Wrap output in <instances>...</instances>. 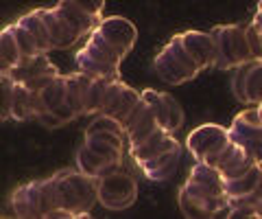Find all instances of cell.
Returning <instances> with one entry per match:
<instances>
[{
  "mask_svg": "<svg viewBox=\"0 0 262 219\" xmlns=\"http://www.w3.org/2000/svg\"><path fill=\"white\" fill-rule=\"evenodd\" d=\"M37 101H39V110L42 112L55 110L57 105H61L66 101V77L57 75L51 84L37 92ZM42 112H39V114H42Z\"/></svg>",
  "mask_w": 262,
  "mask_h": 219,
  "instance_id": "484cf974",
  "label": "cell"
},
{
  "mask_svg": "<svg viewBox=\"0 0 262 219\" xmlns=\"http://www.w3.org/2000/svg\"><path fill=\"white\" fill-rule=\"evenodd\" d=\"M153 68L158 72V77L166 84H186V81L194 79L201 72V68L196 66V62L190 57V53L186 51V46L179 39V33L170 39V42L155 55Z\"/></svg>",
  "mask_w": 262,
  "mask_h": 219,
  "instance_id": "3957f363",
  "label": "cell"
},
{
  "mask_svg": "<svg viewBox=\"0 0 262 219\" xmlns=\"http://www.w3.org/2000/svg\"><path fill=\"white\" fill-rule=\"evenodd\" d=\"M229 143H232L229 129H223L219 125H201L188 136L186 147L196 162H206V165L214 167L219 156L229 147Z\"/></svg>",
  "mask_w": 262,
  "mask_h": 219,
  "instance_id": "277c9868",
  "label": "cell"
},
{
  "mask_svg": "<svg viewBox=\"0 0 262 219\" xmlns=\"http://www.w3.org/2000/svg\"><path fill=\"white\" fill-rule=\"evenodd\" d=\"M96 31L101 33L107 42H112L114 46L118 48L122 55H127L136 44L138 31L129 20L120 18V15H114V18H105L101 20V24L96 27Z\"/></svg>",
  "mask_w": 262,
  "mask_h": 219,
  "instance_id": "9c48e42d",
  "label": "cell"
},
{
  "mask_svg": "<svg viewBox=\"0 0 262 219\" xmlns=\"http://www.w3.org/2000/svg\"><path fill=\"white\" fill-rule=\"evenodd\" d=\"M83 48L92 55V57H96L98 62L110 64V66H118L120 68V62L125 59V55H122L112 42H107V39L98 33V31H92V33H90V39H88V44Z\"/></svg>",
  "mask_w": 262,
  "mask_h": 219,
  "instance_id": "ffe728a7",
  "label": "cell"
},
{
  "mask_svg": "<svg viewBox=\"0 0 262 219\" xmlns=\"http://www.w3.org/2000/svg\"><path fill=\"white\" fill-rule=\"evenodd\" d=\"M110 81H114V79H105V77L92 79V84H90V88H88V96H85L83 116H96V114H101V108H103L105 92H107Z\"/></svg>",
  "mask_w": 262,
  "mask_h": 219,
  "instance_id": "4316f807",
  "label": "cell"
},
{
  "mask_svg": "<svg viewBox=\"0 0 262 219\" xmlns=\"http://www.w3.org/2000/svg\"><path fill=\"white\" fill-rule=\"evenodd\" d=\"M75 3L81 7V9H85L94 15H101L103 13V7H105V0H75Z\"/></svg>",
  "mask_w": 262,
  "mask_h": 219,
  "instance_id": "e575fe53",
  "label": "cell"
},
{
  "mask_svg": "<svg viewBox=\"0 0 262 219\" xmlns=\"http://www.w3.org/2000/svg\"><path fill=\"white\" fill-rule=\"evenodd\" d=\"M138 197V184L125 171H114L98 180V204L107 210H125Z\"/></svg>",
  "mask_w": 262,
  "mask_h": 219,
  "instance_id": "5b68a950",
  "label": "cell"
},
{
  "mask_svg": "<svg viewBox=\"0 0 262 219\" xmlns=\"http://www.w3.org/2000/svg\"><path fill=\"white\" fill-rule=\"evenodd\" d=\"M57 210H53L51 219H77L88 217L92 206L98 202V180L81 171H57L53 175Z\"/></svg>",
  "mask_w": 262,
  "mask_h": 219,
  "instance_id": "7a4b0ae2",
  "label": "cell"
},
{
  "mask_svg": "<svg viewBox=\"0 0 262 219\" xmlns=\"http://www.w3.org/2000/svg\"><path fill=\"white\" fill-rule=\"evenodd\" d=\"M179 153H182V147H175V149L164 151V153H160V156L142 162V165H138V167H140V171L149 177V180L162 182V180H166V177H170L175 173V169L179 165Z\"/></svg>",
  "mask_w": 262,
  "mask_h": 219,
  "instance_id": "9a60e30c",
  "label": "cell"
},
{
  "mask_svg": "<svg viewBox=\"0 0 262 219\" xmlns=\"http://www.w3.org/2000/svg\"><path fill=\"white\" fill-rule=\"evenodd\" d=\"M42 20L46 22L48 31H51V39H53V48H70L79 42V33L70 27V22L63 18V15L57 9H37Z\"/></svg>",
  "mask_w": 262,
  "mask_h": 219,
  "instance_id": "4fadbf2b",
  "label": "cell"
},
{
  "mask_svg": "<svg viewBox=\"0 0 262 219\" xmlns=\"http://www.w3.org/2000/svg\"><path fill=\"white\" fill-rule=\"evenodd\" d=\"M245 103H251V105L262 103V59L247 62V72H245Z\"/></svg>",
  "mask_w": 262,
  "mask_h": 219,
  "instance_id": "d4e9b609",
  "label": "cell"
},
{
  "mask_svg": "<svg viewBox=\"0 0 262 219\" xmlns=\"http://www.w3.org/2000/svg\"><path fill=\"white\" fill-rule=\"evenodd\" d=\"M258 114H260V121H262V103L258 105Z\"/></svg>",
  "mask_w": 262,
  "mask_h": 219,
  "instance_id": "d590c367",
  "label": "cell"
},
{
  "mask_svg": "<svg viewBox=\"0 0 262 219\" xmlns=\"http://www.w3.org/2000/svg\"><path fill=\"white\" fill-rule=\"evenodd\" d=\"M13 213L27 219H42V180H33L18 186L11 195Z\"/></svg>",
  "mask_w": 262,
  "mask_h": 219,
  "instance_id": "ba28073f",
  "label": "cell"
},
{
  "mask_svg": "<svg viewBox=\"0 0 262 219\" xmlns=\"http://www.w3.org/2000/svg\"><path fill=\"white\" fill-rule=\"evenodd\" d=\"M179 208L186 217L227 215L229 200L225 195V180L219 169L206 162H196L179 191Z\"/></svg>",
  "mask_w": 262,
  "mask_h": 219,
  "instance_id": "6da1fadb",
  "label": "cell"
},
{
  "mask_svg": "<svg viewBox=\"0 0 262 219\" xmlns=\"http://www.w3.org/2000/svg\"><path fill=\"white\" fill-rule=\"evenodd\" d=\"M179 39L201 70L214 66V39L210 31H184Z\"/></svg>",
  "mask_w": 262,
  "mask_h": 219,
  "instance_id": "30bf717a",
  "label": "cell"
},
{
  "mask_svg": "<svg viewBox=\"0 0 262 219\" xmlns=\"http://www.w3.org/2000/svg\"><path fill=\"white\" fill-rule=\"evenodd\" d=\"M158 129H160V123H158V118H155V114H153L151 108H149V110H146L144 114L125 132V138H127L129 149H131V147H138V145H142L153 132H158Z\"/></svg>",
  "mask_w": 262,
  "mask_h": 219,
  "instance_id": "cb8c5ba5",
  "label": "cell"
},
{
  "mask_svg": "<svg viewBox=\"0 0 262 219\" xmlns=\"http://www.w3.org/2000/svg\"><path fill=\"white\" fill-rule=\"evenodd\" d=\"M77 167H79L81 173H85L90 177H96V180H101V177L110 175V173L120 169L116 165H112V162H107L105 158H101L98 153H94L85 143L81 145L79 151H77Z\"/></svg>",
  "mask_w": 262,
  "mask_h": 219,
  "instance_id": "2e32d148",
  "label": "cell"
},
{
  "mask_svg": "<svg viewBox=\"0 0 262 219\" xmlns=\"http://www.w3.org/2000/svg\"><path fill=\"white\" fill-rule=\"evenodd\" d=\"M94 77L85 75V72H72L66 75V101H68L79 116H83L85 110V96H88V88L92 84Z\"/></svg>",
  "mask_w": 262,
  "mask_h": 219,
  "instance_id": "e0dca14e",
  "label": "cell"
},
{
  "mask_svg": "<svg viewBox=\"0 0 262 219\" xmlns=\"http://www.w3.org/2000/svg\"><path fill=\"white\" fill-rule=\"evenodd\" d=\"M166 101H168V132L173 134L184 123V110L173 94H166Z\"/></svg>",
  "mask_w": 262,
  "mask_h": 219,
  "instance_id": "836d02e7",
  "label": "cell"
},
{
  "mask_svg": "<svg viewBox=\"0 0 262 219\" xmlns=\"http://www.w3.org/2000/svg\"><path fill=\"white\" fill-rule=\"evenodd\" d=\"M125 88H127V84H122L120 79L110 81L107 92H105L103 108H101V114H107V116H112V114H114V110H116V105H118V101H120L122 92H125Z\"/></svg>",
  "mask_w": 262,
  "mask_h": 219,
  "instance_id": "4dcf8cb0",
  "label": "cell"
},
{
  "mask_svg": "<svg viewBox=\"0 0 262 219\" xmlns=\"http://www.w3.org/2000/svg\"><path fill=\"white\" fill-rule=\"evenodd\" d=\"M210 33H212V39H214V66L221 70H229L238 66L232 51V44H229V24L214 27Z\"/></svg>",
  "mask_w": 262,
  "mask_h": 219,
  "instance_id": "d6986e66",
  "label": "cell"
},
{
  "mask_svg": "<svg viewBox=\"0 0 262 219\" xmlns=\"http://www.w3.org/2000/svg\"><path fill=\"white\" fill-rule=\"evenodd\" d=\"M75 64H77V70L79 72H85V75L90 77H105V79H120L118 77V72L120 68L118 66H110V64H105V62H98L96 57H92L85 48H81V51L77 53V57H75Z\"/></svg>",
  "mask_w": 262,
  "mask_h": 219,
  "instance_id": "44dd1931",
  "label": "cell"
},
{
  "mask_svg": "<svg viewBox=\"0 0 262 219\" xmlns=\"http://www.w3.org/2000/svg\"><path fill=\"white\" fill-rule=\"evenodd\" d=\"M138 101H140V92H136L134 88H125V92H122V96H120V101H118V105H116V110H114V114H112V118L114 121H118V123L122 125V121H125L129 114H131V110L138 105Z\"/></svg>",
  "mask_w": 262,
  "mask_h": 219,
  "instance_id": "f546056e",
  "label": "cell"
},
{
  "mask_svg": "<svg viewBox=\"0 0 262 219\" xmlns=\"http://www.w3.org/2000/svg\"><path fill=\"white\" fill-rule=\"evenodd\" d=\"M175 147H182L179 141L170 132H166V129L160 127L158 132H153L142 145H138V147H131L129 153H131V158H134L136 165H142V162L151 160L155 156H160V153H164V151L175 149Z\"/></svg>",
  "mask_w": 262,
  "mask_h": 219,
  "instance_id": "7c38bea8",
  "label": "cell"
},
{
  "mask_svg": "<svg viewBox=\"0 0 262 219\" xmlns=\"http://www.w3.org/2000/svg\"><path fill=\"white\" fill-rule=\"evenodd\" d=\"M253 165H256V160H253L241 145H236L232 141L229 147L219 156L214 169H219V173L223 175V180H234V177L247 173Z\"/></svg>",
  "mask_w": 262,
  "mask_h": 219,
  "instance_id": "8fae6325",
  "label": "cell"
},
{
  "mask_svg": "<svg viewBox=\"0 0 262 219\" xmlns=\"http://www.w3.org/2000/svg\"><path fill=\"white\" fill-rule=\"evenodd\" d=\"M57 75H59V68L46 55H37V57H24L7 77L15 81V84L27 86L31 92H39Z\"/></svg>",
  "mask_w": 262,
  "mask_h": 219,
  "instance_id": "52a82bcc",
  "label": "cell"
},
{
  "mask_svg": "<svg viewBox=\"0 0 262 219\" xmlns=\"http://www.w3.org/2000/svg\"><path fill=\"white\" fill-rule=\"evenodd\" d=\"M22 51L13 35V27H5L0 31V75H9V72L22 62Z\"/></svg>",
  "mask_w": 262,
  "mask_h": 219,
  "instance_id": "ac0fdd59",
  "label": "cell"
},
{
  "mask_svg": "<svg viewBox=\"0 0 262 219\" xmlns=\"http://www.w3.org/2000/svg\"><path fill=\"white\" fill-rule=\"evenodd\" d=\"M245 33H247V42L251 48V57L253 59H262V24L258 22H249L245 27Z\"/></svg>",
  "mask_w": 262,
  "mask_h": 219,
  "instance_id": "d6a6232c",
  "label": "cell"
},
{
  "mask_svg": "<svg viewBox=\"0 0 262 219\" xmlns=\"http://www.w3.org/2000/svg\"><path fill=\"white\" fill-rule=\"evenodd\" d=\"M229 136H232V141L236 145H241L256 162H262V121L258 114V105L241 112V114L232 121Z\"/></svg>",
  "mask_w": 262,
  "mask_h": 219,
  "instance_id": "8992f818",
  "label": "cell"
},
{
  "mask_svg": "<svg viewBox=\"0 0 262 219\" xmlns=\"http://www.w3.org/2000/svg\"><path fill=\"white\" fill-rule=\"evenodd\" d=\"M55 9L70 22V27L75 29L79 35L92 33V31H96L98 24H101V15H94L85 9H81L75 0H59Z\"/></svg>",
  "mask_w": 262,
  "mask_h": 219,
  "instance_id": "5bb4252c",
  "label": "cell"
},
{
  "mask_svg": "<svg viewBox=\"0 0 262 219\" xmlns=\"http://www.w3.org/2000/svg\"><path fill=\"white\" fill-rule=\"evenodd\" d=\"M18 22L22 24L24 29H29L31 31V35L35 37V42L39 46V51H42L44 55L46 53H51L55 51L53 48V39H51V31H48L46 27V22L42 20V15H39V11H31V13H24L22 18H18Z\"/></svg>",
  "mask_w": 262,
  "mask_h": 219,
  "instance_id": "7402d4cb",
  "label": "cell"
},
{
  "mask_svg": "<svg viewBox=\"0 0 262 219\" xmlns=\"http://www.w3.org/2000/svg\"><path fill=\"white\" fill-rule=\"evenodd\" d=\"M13 35H15V42H18L20 51H22V57H37V55H44L39 51V46L35 42V37L31 35L29 29H24L20 22H13Z\"/></svg>",
  "mask_w": 262,
  "mask_h": 219,
  "instance_id": "f1b7e54d",
  "label": "cell"
},
{
  "mask_svg": "<svg viewBox=\"0 0 262 219\" xmlns=\"http://www.w3.org/2000/svg\"><path fill=\"white\" fill-rule=\"evenodd\" d=\"M258 177H260V167L256 162L247 173L234 177V180H225V195H227V200L234 202V200H243V197L251 195L253 189H256V184H258Z\"/></svg>",
  "mask_w": 262,
  "mask_h": 219,
  "instance_id": "603a6c76",
  "label": "cell"
},
{
  "mask_svg": "<svg viewBox=\"0 0 262 219\" xmlns=\"http://www.w3.org/2000/svg\"><path fill=\"white\" fill-rule=\"evenodd\" d=\"M13 103V81L7 75H0V121L11 118Z\"/></svg>",
  "mask_w": 262,
  "mask_h": 219,
  "instance_id": "1f68e13d",
  "label": "cell"
},
{
  "mask_svg": "<svg viewBox=\"0 0 262 219\" xmlns=\"http://www.w3.org/2000/svg\"><path fill=\"white\" fill-rule=\"evenodd\" d=\"M229 44H232V51H234V57H236V64H238V66L253 59L245 27H241V24H229Z\"/></svg>",
  "mask_w": 262,
  "mask_h": 219,
  "instance_id": "83f0119b",
  "label": "cell"
}]
</instances>
